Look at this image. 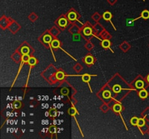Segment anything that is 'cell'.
<instances>
[{
  "instance_id": "cell-1",
  "label": "cell",
  "mask_w": 149,
  "mask_h": 139,
  "mask_svg": "<svg viewBox=\"0 0 149 139\" xmlns=\"http://www.w3.org/2000/svg\"><path fill=\"white\" fill-rule=\"evenodd\" d=\"M78 17H79V14L78 13L74 10V9L71 8L70 10V11L67 14V18L69 21H75V20H77L78 19Z\"/></svg>"
},
{
  "instance_id": "cell-2",
  "label": "cell",
  "mask_w": 149,
  "mask_h": 139,
  "mask_svg": "<svg viewBox=\"0 0 149 139\" xmlns=\"http://www.w3.org/2000/svg\"><path fill=\"white\" fill-rule=\"evenodd\" d=\"M58 22L59 26L61 27L62 28H65L68 25V20L65 17H63V16H61L60 18H58Z\"/></svg>"
},
{
  "instance_id": "cell-3",
  "label": "cell",
  "mask_w": 149,
  "mask_h": 139,
  "mask_svg": "<svg viewBox=\"0 0 149 139\" xmlns=\"http://www.w3.org/2000/svg\"><path fill=\"white\" fill-rule=\"evenodd\" d=\"M10 31L13 32V33H15L16 31H18L19 29H20V26L17 23H15V21H13V23H11V25L10 26Z\"/></svg>"
},
{
  "instance_id": "cell-4",
  "label": "cell",
  "mask_w": 149,
  "mask_h": 139,
  "mask_svg": "<svg viewBox=\"0 0 149 139\" xmlns=\"http://www.w3.org/2000/svg\"><path fill=\"white\" fill-rule=\"evenodd\" d=\"M112 17H113V15H112V14H111L109 11L105 12V13H103V18L105 20H106V21H111Z\"/></svg>"
},
{
  "instance_id": "cell-5",
  "label": "cell",
  "mask_w": 149,
  "mask_h": 139,
  "mask_svg": "<svg viewBox=\"0 0 149 139\" xmlns=\"http://www.w3.org/2000/svg\"><path fill=\"white\" fill-rule=\"evenodd\" d=\"M83 33H84V36H90V35L92 33V28H91L90 27L86 26V27H84V29H83Z\"/></svg>"
},
{
  "instance_id": "cell-6",
  "label": "cell",
  "mask_w": 149,
  "mask_h": 139,
  "mask_svg": "<svg viewBox=\"0 0 149 139\" xmlns=\"http://www.w3.org/2000/svg\"><path fill=\"white\" fill-rule=\"evenodd\" d=\"M101 46L104 49H108L111 46V42L108 39H104L101 41Z\"/></svg>"
},
{
  "instance_id": "cell-7",
  "label": "cell",
  "mask_w": 149,
  "mask_h": 139,
  "mask_svg": "<svg viewBox=\"0 0 149 139\" xmlns=\"http://www.w3.org/2000/svg\"><path fill=\"white\" fill-rule=\"evenodd\" d=\"M148 93L146 90L145 89H142L141 91H140L139 92V96L140 98H141L142 99H145L148 97Z\"/></svg>"
},
{
  "instance_id": "cell-8",
  "label": "cell",
  "mask_w": 149,
  "mask_h": 139,
  "mask_svg": "<svg viewBox=\"0 0 149 139\" xmlns=\"http://www.w3.org/2000/svg\"><path fill=\"white\" fill-rule=\"evenodd\" d=\"M43 42L47 44H50V42H52V36L49 34H47V35H45L43 36Z\"/></svg>"
},
{
  "instance_id": "cell-9",
  "label": "cell",
  "mask_w": 149,
  "mask_h": 139,
  "mask_svg": "<svg viewBox=\"0 0 149 139\" xmlns=\"http://www.w3.org/2000/svg\"><path fill=\"white\" fill-rule=\"evenodd\" d=\"M84 62L87 65H92L94 62V58L91 55H88L84 58Z\"/></svg>"
},
{
  "instance_id": "cell-10",
  "label": "cell",
  "mask_w": 149,
  "mask_h": 139,
  "mask_svg": "<svg viewBox=\"0 0 149 139\" xmlns=\"http://www.w3.org/2000/svg\"><path fill=\"white\" fill-rule=\"evenodd\" d=\"M121 109H122V106H121V105L119 104H114L113 106V110L115 112H116V113L120 112L121 111Z\"/></svg>"
},
{
  "instance_id": "cell-11",
  "label": "cell",
  "mask_w": 149,
  "mask_h": 139,
  "mask_svg": "<svg viewBox=\"0 0 149 139\" xmlns=\"http://www.w3.org/2000/svg\"><path fill=\"white\" fill-rule=\"evenodd\" d=\"M140 18H143V19H145V20L148 19V18H149V11H148V10H143V11L141 13Z\"/></svg>"
},
{
  "instance_id": "cell-12",
  "label": "cell",
  "mask_w": 149,
  "mask_h": 139,
  "mask_svg": "<svg viewBox=\"0 0 149 139\" xmlns=\"http://www.w3.org/2000/svg\"><path fill=\"white\" fill-rule=\"evenodd\" d=\"M120 48L122 51L124 52H127L128 49H129L130 48V46L127 43V42H124L121 45H120Z\"/></svg>"
},
{
  "instance_id": "cell-13",
  "label": "cell",
  "mask_w": 149,
  "mask_h": 139,
  "mask_svg": "<svg viewBox=\"0 0 149 139\" xmlns=\"http://www.w3.org/2000/svg\"><path fill=\"white\" fill-rule=\"evenodd\" d=\"M82 80H83L84 82L88 83L90 81V80H91V75H89V74H84V75H82Z\"/></svg>"
},
{
  "instance_id": "cell-14",
  "label": "cell",
  "mask_w": 149,
  "mask_h": 139,
  "mask_svg": "<svg viewBox=\"0 0 149 139\" xmlns=\"http://www.w3.org/2000/svg\"><path fill=\"white\" fill-rule=\"evenodd\" d=\"M55 76H56V78H57V80H62L64 78L65 75H64V73H63L62 71H58V72H57Z\"/></svg>"
},
{
  "instance_id": "cell-15",
  "label": "cell",
  "mask_w": 149,
  "mask_h": 139,
  "mask_svg": "<svg viewBox=\"0 0 149 139\" xmlns=\"http://www.w3.org/2000/svg\"><path fill=\"white\" fill-rule=\"evenodd\" d=\"M144 86V83L142 80H137L135 82V87L138 89H142Z\"/></svg>"
},
{
  "instance_id": "cell-16",
  "label": "cell",
  "mask_w": 149,
  "mask_h": 139,
  "mask_svg": "<svg viewBox=\"0 0 149 139\" xmlns=\"http://www.w3.org/2000/svg\"><path fill=\"white\" fill-rule=\"evenodd\" d=\"M51 44H52V47H53L54 49H57L60 47V41L57 39L52 40L51 42Z\"/></svg>"
},
{
  "instance_id": "cell-17",
  "label": "cell",
  "mask_w": 149,
  "mask_h": 139,
  "mask_svg": "<svg viewBox=\"0 0 149 139\" xmlns=\"http://www.w3.org/2000/svg\"><path fill=\"white\" fill-rule=\"evenodd\" d=\"M79 28L76 26H73L71 28V29L69 30V32H71V33H73V34H76V33H79Z\"/></svg>"
},
{
  "instance_id": "cell-18",
  "label": "cell",
  "mask_w": 149,
  "mask_h": 139,
  "mask_svg": "<svg viewBox=\"0 0 149 139\" xmlns=\"http://www.w3.org/2000/svg\"><path fill=\"white\" fill-rule=\"evenodd\" d=\"M50 32L51 33V34H52L53 36H57L59 34V33H60L59 30H58V28H56L55 27L52 28L50 30Z\"/></svg>"
},
{
  "instance_id": "cell-19",
  "label": "cell",
  "mask_w": 149,
  "mask_h": 139,
  "mask_svg": "<svg viewBox=\"0 0 149 139\" xmlns=\"http://www.w3.org/2000/svg\"><path fill=\"white\" fill-rule=\"evenodd\" d=\"M68 114H70L71 116H74V115L77 113V111H76V109L74 106H72V107H71L70 109H68Z\"/></svg>"
},
{
  "instance_id": "cell-20",
  "label": "cell",
  "mask_w": 149,
  "mask_h": 139,
  "mask_svg": "<svg viewBox=\"0 0 149 139\" xmlns=\"http://www.w3.org/2000/svg\"><path fill=\"white\" fill-rule=\"evenodd\" d=\"M29 52H30L29 48L27 47V46H23L21 49V52L22 55H23V54H29Z\"/></svg>"
},
{
  "instance_id": "cell-21",
  "label": "cell",
  "mask_w": 149,
  "mask_h": 139,
  "mask_svg": "<svg viewBox=\"0 0 149 139\" xmlns=\"http://www.w3.org/2000/svg\"><path fill=\"white\" fill-rule=\"evenodd\" d=\"M121 89H122V88L121 87V86H119V85H118V84L115 85V86L113 87V91L114 93H119V92L121 91Z\"/></svg>"
},
{
  "instance_id": "cell-22",
  "label": "cell",
  "mask_w": 149,
  "mask_h": 139,
  "mask_svg": "<svg viewBox=\"0 0 149 139\" xmlns=\"http://www.w3.org/2000/svg\"><path fill=\"white\" fill-rule=\"evenodd\" d=\"M12 58L15 61V62H18L21 58H22V57L21 56V54H19V53H15L13 56H12Z\"/></svg>"
},
{
  "instance_id": "cell-23",
  "label": "cell",
  "mask_w": 149,
  "mask_h": 139,
  "mask_svg": "<svg viewBox=\"0 0 149 139\" xmlns=\"http://www.w3.org/2000/svg\"><path fill=\"white\" fill-rule=\"evenodd\" d=\"M138 119H139V118H137V117H132L131 119H130V123H131V125H134V126L137 125V123H138Z\"/></svg>"
},
{
  "instance_id": "cell-24",
  "label": "cell",
  "mask_w": 149,
  "mask_h": 139,
  "mask_svg": "<svg viewBox=\"0 0 149 139\" xmlns=\"http://www.w3.org/2000/svg\"><path fill=\"white\" fill-rule=\"evenodd\" d=\"M28 63H29L31 66H34V65H35L37 63V59H36L35 57H30L29 61Z\"/></svg>"
},
{
  "instance_id": "cell-25",
  "label": "cell",
  "mask_w": 149,
  "mask_h": 139,
  "mask_svg": "<svg viewBox=\"0 0 149 139\" xmlns=\"http://www.w3.org/2000/svg\"><path fill=\"white\" fill-rule=\"evenodd\" d=\"M29 18L32 22H34V21H35V20L38 18V16H37V15L35 14L34 13H31L29 15Z\"/></svg>"
},
{
  "instance_id": "cell-26",
  "label": "cell",
  "mask_w": 149,
  "mask_h": 139,
  "mask_svg": "<svg viewBox=\"0 0 149 139\" xmlns=\"http://www.w3.org/2000/svg\"><path fill=\"white\" fill-rule=\"evenodd\" d=\"M92 19H93L94 20H95L96 22H97V21H99V20H100L101 16H100V15L98 13H95V14H93V15L92 16Z\"/></svg>"
},
{
  "instance_id": "cell-27",
  "label": "cell",
  "mask_w": 149,
  "mask_h": 139,
  "mask_svg": "<svg viewBox=\"0 0 149 139\" xmlns=\"http://www.w3.org/2000/svg\"><path fill=\"white\" fill-rule=\"evenodd\" d=\"M100 35H101V36H102L103 38H104V39H110V38L111 37L105 31H103L100 33Z\"/></svg>"
},
{
  "instance_id": "cell-28",
  "label": "cell",
  "mask_w": 149,
  "mask_h": 139,
  "mask_svg": "<svg viewBox=\"0 0 149 139\" xmlns=\"http://www.w3.org/2000/svg\"><path fill=\"white\" fill-rule=\"evenodd\" d=\"M95 31H97V32H100V33H101L103 31H104V29H103V28L100 25V24H98V23H97L95 26Z\"/></svg>"
},
{
  "instance_id": "cell-29",
  "label": "cell",
  "mask_w": 149,
  "mask_h": 139,
  "mask_svg": "<svg viewBox=\"0 0 149 139\" xmlns=\"http://www.w3.org/2000/svg\"><path fill=\"white\" fill-rule=\"evenodd\" d=\"M145 121L143 118H139L138 119V123H137V127L140 128L141 127H142L143 125H145Z\"/></svg>"
},
{
  "instance_id": "cell-30",
  "label": "cell",
  "mask_w": 149,
  "mask_h": 139,
  "mask_svg": "<svg viewBox=\"0 0 149 139\" xmlns=\"http://www.w3.org/2000/svg\"><path fill=\"white\" fill-rule=\"evenodd\" d=\"M103 97H104L105 99H109V98L111 96V91L106 90V91H103Z\"/></svg>"
},
{
  "instance_id": "cell-31",
  "label": "cell",
  "mask_w": 149,
  "mask_h": 139,
  "mask_svg": "<svg viewBox=\"0 0 149 139\" xmlns=\"http://www.w3.org/2000/svg\"><path fill=\"white\" fill-rule=\"evenodd\" d=\"M30 57H30L29 54H23V55H22L21 60H22L23 62H29Z\"/></svg>"
},
{
  "instance_id": "cell-32",
  "label": "cell",
  "mask_w": 149,
  "mask_h": 139,
  "mask_svg": "<svg viewBox=\"0 0 149 139\" xmlns=\"http://www.w3.org/2000/svg\"><path fill=\"white\" fill-rule=\"evenodd\" d=\"M60 93H62V95H64V96H67L68 93H69V89L68 88H61L60 90Z\"/></svg>"
},
{
  "instance_id": "cell-33",
  "label": "cell",
  "mask_w": 149,
  "mask_h": 139,
  "mask_svg": "<svg viewBox=\"0 0 149 139\" xmlns=\"http://www.w3.org/2000/svg\"><path fill=\"white\" fill-rule=\"evenodd\" d=\"M80 39H81V36H80L79 34L76 33V34H74V35H73V40H74V41H79Z\"/></svg>"
},
{
  "instance_id": "cell-34",
  "label": "cell",
  "mask_w": 149,
  "mask_h": 139,
  "mask_svg": "<svg viewBox=\"0 0 149 139\" xmlns=\"http://www.w3.org/2000/svg\"><path fill=\"white\" fill-rule=\"evenodd\" d=\"M74 69L76 70V72L79 73V72L82 70V65H80L79 64H76V65L74 67Z\"/></svg>"
},
{
  "instance_id": "cell-35",
  "label": "cell",
  "mask_w": 149,
  "mask_h": 139,
  "mask_svg": "<svg viewBox=\"0 0 149 139\" xmlns=\"http://www.w3.org/2000/svg\"><path fill=\"white\" fill-rule=\"evenodd\" d=\"M13 105H14L15 109H20V108H21V103L20 101H16L14 102Z\"/></svg>"
},
{
  "instance_id": "cell-36",
  "label": "cell",
  "mask_w": 149,
  "mask_h": 139,
  "mask_svg": "<svg viewBox=\"0 0 149 139\" xmlns=\"http://www.w3.org/2000/svg\"><path fill=\"white\" fill-rule=\"evenodd\" d=\"M100 109L103 112H107L109 109V107L106 105V104H103L101 107H100Z\"/></svg>"
},
{
  "instance_id": "cell-37",
  "label": "cell",
  "mask_w": 149,
  "mask_h": 139,
  "mask_svg": "<svg viewBox=\"0 0 149 139\" xmlns=\"http://www.w3.org/2000/svg\"><path fill=\"white\" fill-rule=\"evenodd\" d=\"M50 116L51 117H55L57 116V112L55 109H51L50 111Z\"/></svg>"
},
{
  "instance_id": "cell-38",
  "label": "cell",
  "mask_w": 149,
  "mask_h": 139,
  "mask_svg": "<svg viewBox=\"0 0 149 139\" xmlns=\"http://www.w3.org/2000/svg\"><path fill=\"white\" fill-rule=\"evenodd\" d=\"M93 45L90 43V42H88L86 45H85V47H86V49H87V50H91L92 48H93Z\"/></svg>"
},
{
  "instance_id": "cell-39",
  "label": "cell",
  "mask_w": 149,
  "mask_h": 139,
  "mask_svg": "<svg viewBox=\"0 0 149 139\" xmlns=\"http://www.w3.org/2000/svg\"><path fill=\"white\" fill-rule=\"evenodd\" d=\"M107 2H108V3L109 5H115V4L116 3L117 0H107Z\"/></svg>"
},
{
  "instance_id": "cell-40",
  "label": "cell",
  "mask_w": 149,
  "mask_h": 139,
  "mask_svg": "<svg viewBox=\"0 0 149 139\" xmlns=\"http://www.w3.org/2000/svg\"><path fill=\"white\" fill-rule=\"evenodd\" d=\"M132 23H133L132 20H127V26H132Z\"/></svg>"
},
{
  "instance_id": "cell-41",
  "label": "cell",
  "mask_w": 149,
  "mask_h": 139,
  "mask_svg": "<svg viewBox=\"0 0 149 139\" xmlns=\"http://www.w3.org/2000/svg\"><path fill=\"white\" fill-rule=\"evenodd\" d=\"M55 130H56V128L55 127H50V132H52V133H55Z\"/></svg>"
},
{
  "instance_id": "cell-42",
  "label": "cell",
  "mask_w": 149,
  "mask_h": 139,
  "mask_svg": "<svg viewBox=\"0 0 149 139\" xmlns=\"http://www.w3.org/2000/svg\"><path fill=\"white\" fill-rule=\"evenodd\" d=\"M57 122H58V121H57L56 119H54V121H53V125H55L57 124Z\"/></svg>"
},
{
  "instance_id": "cell-43",
  "label": "cell",
  "mask_w": 149,
  "mask_h": 139,
  "mask_svg": "<svg viewBox=\"0 0 149 139\" xmlns=\"http://www.w3.org/2000/svg\"><path fill=\"white\" fill-rule=\"evenodd\" d=\"M49 115H50V112H46V113H45V116L48 117Z\"/></svg>"
},
{
  "instance_id": "cell-44",
  "label": "cell",
  "mask_w": 149,
  "mask_h": 139,
  "mask_svg": "<svg viewBox=\"0 0 149 139\" xmlns=\"http://www.w3.org/2000/svg\"><path fill=\"white\" fill-rule=\"evenodd\" d=\"M146 80H147V81H148V82L149 83V75H148L147 76V78H146Z\"/></svg>"
},
{
  "instance_id": "cell-45",
  "label": "cell",
  "mask_w": 149,
  "mask_h": 139,
  "mask_svg": "<svg viewBox=\"0 0 149 139\" xmlns=\"http://www.w3.org/2000/svg\"><path fill=\"white\" fill-rule=\"evenodd\" d=\"M22 125H26V122L24 120H22Z\"/></svg>"
},
{
  "instance_id": "cell-46",
  "label": "cell",
  "mask_w": 149,
  "mask_h": 139,
  "mask_svg": "<svg viewBox=\"0 0 149 139\" xmlns=\"http://www.w3.org/2000/svg\"><path fill=\"white\" fill-rule=\"evenodd\" d=\"M22 116H23V117H25V116H26V114L23 113V112H22Z\"/></svg>"
},
{
  "instance_id": "cell-47",
  "label": "cell",
  "mask_w": 149,
  "mask_h": 139,
  "mask_svg": "<svg viewBox=\"0 0 149 139\" xmlns=\"http://www.w3.org/2000/svg\"><path fill=\"white\" fill-rule=\"evenodd\" d=\"M45 100H48V99H49V97H48V96H45Z\"/></svg>"
},
{
  "instance_id": "cell-48",
  "label": "cell",
  "mask_w": 149,
  "mask_h": 139,
  "mask_svg": "<svg viewBox=\"0 0 149 139\" xmlns=\"http://www.w3.org/2000/svg\"><path fill=\"white\" fill-rule=\"evenodd\" d=\"M45 107H46V108H48L49 107V106H48V104H45Z\"/></svg>"
},
{
  "instance_id": "cell-49",
  "label": "cell",
  "mask_w": 149,
  "mask_h": 139,
  "mask_svg": "<svg viewBox=\"0 0 149 139\" xmlns=\"http://www.w3.org/2000/svg\"><path fill=\"white\" fill-rule=\"evenodd\" d=\"M58 100H60V96H58Z\"/></svg>"
},
{
  "instance_id": "cell-50",
  "label": "cell",
  "mask_w": 149,
  "mask_h": 139,
  "mask_svg": "<svg viewBox=\"0 0 149 139\" xmlns=\"http://www.w3.org/2000/svg\"><path fill=\"white\" fill-rule=\"evenodd\" d=\"M30 124H34V122H33V121H31V122H30Z\"/></svg>"
},
{
  "instance_id": "cell-51",
  "label": "cell",
  "mask_w": 149,
  "mask_h": 139,
  "mask_svg": "<svg viewBox=\"0 0 149 139\" xmlns=\"http://www.w3.org/2000/svg\"><path fill=\"white\" fill-rule=\"evenodd\" d=\"M10 131H11V132H13V128H12V129H11V130H10Z\"/></svg>"
},
{
  "instance_id": "cell-52",
  "label": "cell",
  "mask_w": 149,
  "mask_h": 139,
  "mask_svg": "<svg viewBox=\"0 0 149 139\" xmlns=\"http://www.w3.org/2000/svg\"><path fill=\"white\" fill-rule=\"evenodd\" d=\"M142 1H144V2H145V0H142Z\"/></svg>"
}]
</instances>
